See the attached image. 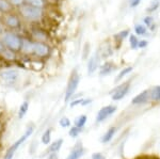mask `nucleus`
I'll return each instance as SVG.
<instances>
[{"instance_id": "14", "label": "nucleus", "mask_w": 160, "mask_h": 159, "mask_svg": "<svg viewBox=\"0 0 160 159\" xmlns=\"http://www.w3.org/2000/svg\"><path fill=\"white\" fill-rule=\"evenodd\" d=\"M149 101H151V90H144L137 96L133 97L132 101H131V104L140 106V105L148 104Z\"/></svg>"}, {"instance_id": "11", "label": "nucleus", "mask_w": 160, "mask_h": 159, "mask_svg": "<svg viewBox=\"0 0 160 159\" xmlns=\"http://www.w3.org/2000/svg\"><path fill=\"white\" fill-rule=\"evenodd\" d=\"M118 107L115 105H107V106H104L102 108H100L98 110L96 114V123L99 124V123L105 122L107 119H109L111 115H113L117 111Z\"/></svg>"}, {"instance_id": "42", "label": "nucleus", "mask_w": 160, "mask_h": 159, "mask_svg": "<svg viewBox=\"0 0 160 159\" xmlns=\"http://www.w3.org/2000/svg\"><path fill=\"white\" fill-rule=\"evenodd\" d=\"M1 130H2V125L0 124V132H1Z\"/></svg>"}, {"instance_id": "41", "label": "nucleus", "mask_w": 160, "mask_h": 159, "mask_svg": "<svg viewBox=\"0 0 160 159\" xmlns=\"http://www.w3.org/2000/svg\"><path fill=\"white\" fill-rule=\"evenodd\" d=\"M4 29H6V28H4V26H3V24H2L1 20H0V34H1V33L4 31Z\"/></svg>"}, {"instance_id": "23", "label": "nucleus", "mask_w": 160, "mask_h": 159, "mask_svg": "<svg viewBox=\"0 0 160 159\" xmlns=\"http://www.w3.org/2000/svg\"><path fill=\"white\" fill-rule=\"evenodd\" d=\"M133 30H135V34L137 37H144V35H148V27L143 24H137L135 27H133Z\"/></svg>"}, {"instance_id": "34", "label": "nucleus", "mask_w": 160, "mask_h": 159, "mask_svg": "<svg viewBox=\"0 0 160 159\" xmlns=\"http://www.w3.org/2000/svg\"><path fill=\"white\" fill-rule=\"evenodd\" d=\"M9 2L12 4V7H14L15 10L20 7L22 4H25V0H9Z\"/></svg>"}, {"instance_id": "10", "label": "nucleus", "mask_w": 160, "mask_h": 159, "mask_svg": "<svg viewBox=\"0 0 160 159\" xmlns=\"http://www.w3.org/2000/svg\"><path fill=\"white\" fill-rule=\"evenodd\" d=\"M102 62V57L99 55V51L97 50L95 53H93L89 57V59L87 60V71H88V75L91 76L95 73L96 71H98L100 63Z\"/></svg>"}, {"instance_id": "25", "label": "nucleus", "mask_w": 160, "mask_h": 159, "mask_svg": "<svg viewBox=\"0 0 160 159\" xmlns=\"http://www.w3.org/2000/svg\"><path fill=\"white\" fill-rule=\"evenodd\" d=\"M51 128H47L45 132H43L42 136H41V142L43 143L44 145H49L50 141H51Z\"/></svg>"}, {"instance_id": "19", "label": "nucleus", "mask_w": 160, "mask_h": 159, "mask_svg": "<svg viewBox=\"0 0 160 159\" xmlns=\"http://www.w3.org/2000/svg\"><path fill=\"white\" fill-rule=\"evenodd\" d=\"M15 11V9L12 7V4L9 2V0H0V15H6L8 13Z\"/></svg>"}, {"instance_id": "8", "label": "nucleus", "mask_w": 160, "mask_h": 159, "mask_svg": "<svg viewBox=\"0 0 160 159\" xmlns=\"http://www.w3.org/2000/svg\"><path fill=\"white\" fill-rule=\"evenodd\" d=\"M28 37L37 42H45L50 43L51 37L49 32L42 26H38V24H32L28 31Z\"/></svg>"}, {"instance_id": "37", "label": "nucleus", "mask_w": 160, "mask_h": 159, "mask_svg": "<svg viewBox=\"0 0 160 159\" xmlns=\"http://www.w3.org/2000/svg\"><path fill=\"white\" fill-rule=\"evenodd\" d=\"M91 159H106V156L102 153H93Z\"/></svg>"}, {"instance_id": "31", "label": "nucleus", "mask_w": 160, "mask_h": 159, "mask_svg": "<svg viewBox=\"0 0 160 159\" xmlns=\"http://www.w3.org/2000/svg\"><path fill=\"white\" fill-rule=\"evenodd\" d=\"M82 132V128L73 126L72 128H69L68 135H69V137H71V138H77L80 135V132Z\"/></svg>"}, {"instance_id": "6", "label": "nucleus", "mask_w": 160, "mask_h": 159, "mask_svg": "<svg viewBox=\"0 0 160 159\" xmlns=\"http://www.w3.org/2000/svg\"><path fill=\"white\" fill-rule=\"evenodd\" d=\"M34 129H35V126L33 124L28 125L27 128H26V130H25V132H24V135H22L20 138H18V139L15 141V142L13 143L11 147L8 148L2 159H13V157H14V155H15V153H16V151L18 150V148L22 147V143H24L25 141L27 140L28 138H29L30 136L33 134Z\"/></svg>"}, {"instance_id": "12", "label": "nucleus", "mask_w": 160, "mask_h": 159, "mask_svg": "<svg viewBox=\"0 0 160 159\" xmlns=\"http://www.w3.org/2000/svg\"><path fill=\"white\" fill-rule=\"evenodd\" d=\"M33 52V40L28 37L27 34H22V42L20 47L19 56L22 57H32Z\"/></svg>"}, {"instance_id": "15", "label": "nucleus", "mask_w": 160, "mask_h": 159, "mask_svg": "<svg viewBox=\"0 0 160 159\" xmlns=\"http://www.w3.org/2000/svg\"><path fill=\"white\" fill-rule=\"evenodd\" d=\"M0 58H1L2 60L7 61V62H15V61L19 60V53H16V52H14V51L6 48V49L1 52Z\"/></svg>"}, {"instance_id": "16", "label": "nucleus", "mask_w": 160, "mask_h": 159, "mask_svg": "<svg viewBox=\"0 0 160 159\" xmlns=\"http://www.w3.org/2000/svg\"><path fill=\"white\" fill-rule=\"evenodd\" d=\"M83 154H84V148L81 145V142H79L78 144L75 145L73 150L71 151V153L68 154L66 159H79L80 157H82Z\"/></svg>"}, {"instance_id": "29", "label": "nucleus", "mask_w": 160, "mask_h": 159, "mask_svg": "<svg viewBox=\"0 0 160 159\" xmlns=\"http://www.w3.org/2000/svg\"><path fill=\"white\" fill-rule=\"evenodd\" d=\"M151 99L154 102H160V84L151 90Z\"/></svg>"}, {"instance_id": "20", "label": "nucleus", "mask_w": 160, "mask_h": 159, "mask_svg": "<svg viewBox=\"0 0 160 159\" xmlns=\"http://www.w3.org/2000/svg\"><path fill=\"white\" fill-rule=\"evenodd\" d=\"M29 107H30V104L28 101H25L20 104L18 110H17V119L18 120H22L24 117L27 115L28 111H29Z\"/></svg>"}, {"instance_id": "40", "label": "nucleus", "mask_w": 160, "mask_h": 159, "mask_svg": "<svg viewBox=\"0 0 160 159\" xmlns=\"http://www.w3.org/2000/svg\"><path fill=\"white\" fill-rule=\"evenodd\" d=\"M4 49H6V47H4L3 43H2L1 38H0V55H1V52H2V51H3Z\"/></svg>"}, {"instance_id": "21", "label": "nucleus", "mask_w": 160, "mask_h": 159, "mask_svg": "<svg viewBox=\"0 0 160 159\" xmlns=\"http://www.w3.org/2000/svg\"><path fill=\"white\" fill-rule=\"evenodd\" d=\"M115 132H117V127H110L107 132L102 135V137L100 138V142L102 143H108L112 140V138L114 137Z\"/></svg>"}, {"instance_id": "18", "label": "nucleus", "mask_w": 160, "mask_h": 159, "mask_svg": "<svg viewBox=\"0 0 160 159\" xmlns=\"http://www.w3.org/2000/svg\"><path fill=\"white\" fill-rule=\"evenodd\" d=\"M130 34V30L129 29H124V30H121L120 32H117L115 34H113V41H114L117 44H122V42L126 40Z\"/></svg>"}, {"instance_id": "7", "label": "nucleus", "mask_w": 160, "mask_h": 159, "mask_svg": "<svg viewBox=\"0 0 160 159\" xmlns=\"http://www.w3.org/2000/svg\"><path fill=\"white\" fill-rule=\"evenodd\" d=\"M52 53V47L50 43L45 42H37L33 41V52L32 58H37L40 60H45L48 59Z\"/></svg>"}, {"instance_id": "24", "label": "nucleus", "mask_w": 160, "mask_h": 159, "mask_svg": "<svg viewBox=\"0 0 160 159\" xmlns=\"http://www.w3.org/2000/svg\"><path fill=\"white\" fill-rule=\"evenodd\" d=\"M26 4H29L32 7H42V9H46V6L48 3V0H25Z\"/></svg>"}, {"instance_id": "32", "label": "nucleus", "mask_w": 160, "mask_h": 159, "mask_svg": "<svg viewBox=\"0 0 160 159\" xmlns=\"http://www.w3.org/2000/svg\"><path fill=\"white\" fill-rule=\"evenodd\" d=\"M59 125H60L62 128H68V127L71 126V121H69L68 117H63L59 120Z\"/></svg>"}, {"instance_id": "5", "label": "nucleus", "mask_w": 160, "mask_h": 159, "mask_svg": "<svg viewBox=\"0 0 160 159\" xmlns=\"http://www.w3.org/2000/svg\"><path fill=\"white\" fill-rule=\"evenodd\" d=\"M80 83V74L78 72V67H75L72 71L71 75H69L68 84H66V89H65V93H64V102L68 104L69 101L72 99L76 91L78 89V86Z\"/></svg>"}, {"instance_id": "1", "label": "nucleus", "mask_w": 160, "mask_h": 159, "mask_svg": "<svg viewBox=\"0 0 160 159\" xmlns=\"http://www.w3.org/2000/svg\"><path fill=\"white\" fill-rule=\"evenodd\" d=\"M25 22L28 24H40L45 16V9L32 7L29 4H22L16 10Z\"/></svg>"}, {"instance_id": "9", "label": "nucleus", "mask_w": 160, "mask_h": 159, "mask_svg": "<svg viewBox=\"0 0 160 159\" xmlns=\"http://www.w3.org/2000/svg\"><path fill=\"white\" fill-rule=\"evenodd\" d=\"M130 84H131V81L127 80V81H125V82H123L122 84H118L112 92H110V95H111L112 101H114V102L122 101L124 97L129 93Z\"/></svg>"}, {"instance_id": "17", "label": "nucleus", "mask_w": 160, "mask_h": 159, "mask_svg": "<svg viewBox=\"0 0 160 159\" xmlns=\"http://www.w3.org/2000/svg\"><path fill=\"white\" fill-rule=\"evenodd\" d=\"M64 140L60 138V139H57L56 141L51 142V144L48 145L47 151L45 152V155H49V154H53V153H58L59 151L61 150L62 144H63Z\"/></svg>"}, {"instance_id": "39", "label": "nucleus", "mask_w": 160, "mask_h": 159, "mask_svg": "<svg viewBox=\"0 0 160 159\" xmlns=\"http://www.w3.org/2000/svg\"><path fill=\"white\" fill-rule=\"evenodd\" d=\"M92 102V99L91 98H83L81 102V104H80V106L82 107H86V106H89L90 104Z\"/></svg>"}, {"instance_id": "2", "label": "nucleus", "mask_w": 160, "mask_h": 159, "mask_svg": "<svg viewBox=\"0 0 160 159\" xmlns=\"http://www.w3.org/2000/svg\"><path fill=\"white\" fill-rule=\"evenodd\" d=\"M0 38H1L2 43H3L6 48L14 51L16 53L20 52V47H22V33L4 29V31L0 34Z\"/></svg>"}, {"instance_id": "27", "label": "nucleus", "mask_w": 160, "mask_h": 159, "mask_svg": "<svg viewBox=\"0 0 160 159\" xmlns=\"http://www.w3.org/2000/svg\"><path fill=\"white\" fill-rule=\"evenodd\" d=\"M88 122V117L86 114H80L79 117H77L74 121V125L76 127H79V128H83L84 125L87 124Z\"/></svg>"}, {"instance_id": "26", "label": "nucleus", "mask_w": 160, "mask_h": 159, "mask_svg": "<svg viewBox=\"0 0 160 159\" xmlns=\"http://www.w3.org/2000/svg\"><path fill=\"white\" fill-rule=\"evenodd\" d=\"M139 38L135 34V33H130L129 37H128V43H129V46L132 50H137L139 49Z\"/></svg>"}, {"instance_id": "38", "label": "nucleus", "mask_w": 160, "mask_h": 159, "mask_svg": "<svg viewBox=\"0 0 160 159\" xmlns=\"http://www.w3.org/2000/svg\"><path fill=\"white\" fill-rule=\"evenodd\" d=\"M148 41H146V40H140V41H139V46H138V47L140 48V49H143V48L148 47Z\"/></svg>"}, {"instance_id": "3", "label": "nucleus", "mask_w": 160, "mask_h": 159, "mask_svg": "<svg viewBox=\"0 0 160 159\" xmlns=\"http://www.w3.org/2000/svg\"><path fill=\"white\" fill-rule=\"evenodd\" d=\"M1 22L3 24L4 28L8 30H11V31H15L18 33H22L24 31L25 22L22 20V18L20 17V15L17 13L16 10L3 15Z\"/></svg>"}, {"instance_id": "28", "label": "nucleus", "mask_w": 160, "mask_h": 159, "mask_svg": "<svg viewBox=\"0 0 160 159\" xmlns=\"http://www.w3.org/2000/svg\"><path fill=\"white\" fill-rule=\"evenodd\" d=\"M143 22H144V25L148 27V29H149L151 31H154V30L156 29V24H155V22H154V17L151 16V15L144 17Z\"/></svg>"}, {"instance_id": "33", "label": "nucleus", "mask_w": 160, "mask_h": 159, "mask_svg": "<svg viewBox=\"0 0 160 159\" xmlns=\"http://www.w3.org/2000/svg\"><path fill=\"white\" fill-rule=\"evenodd\" d=\"M159 1H155V0H153V2H152V4L149 6L148 9H146V12L148 13H153L155 11H157V9L159 7Z\"/></svg>"}, {"instance_id": "22", "label": "nucleus", "mask_w": 160, "mask_h": 159, "mask_svg": "<svg viewBox=\"0 0 160 159\" xmlns=\"http://www.w3.org/2000/svg\"><path fill=\"white\" fill-rule=\"evenodd\" d=\"M132 71H133V67H132V66H126V67L122 68V70L120 71V73L118 74V76L115 77V79H114V82H115V83L120 82V81L122 80L123 78H125L126 76H128V75H129V74H130Z\"/></svg>"}, {"instance_id": "30", "label": "nucleus", "mask_w": 160, "mask_h": 159, "mask_svg": "<svg viewBox=\"0 0 160 159\" xmlns=\"http://www.w3.org/2000/svg\"><path fill=\"white\" fill-rule=\"evenodd\" d=\"M90 51H91V46H90L89 43H86L84 46H83V49H82V53H81V59L83 61H86V60L89 59Z\"/></svg>"}, {"instance_id": "36", "label": "nucleus", "mask_w": 160, "mask_h": 159, "mask_svg": "<svg viewBox=\"0 0 160 159\" xmlns=\"http://www.w3.org/2000/svg\"><path fill=\"white\" fill-rule=\"evenodd\" d=\"M142 0H128V3H129V7L131 9H135L141 3Z\"/></svg>"}, {"instance_id": "4", "label": "nucleus", "mask_w": 160, "mask_h": 159, "mask_svg": "<svg viewBox=\"0 0 160 159\" xmlns=\"http://www.w3.org/2000/svg\"><path fill=\"white\" fill-rule=\"evenodd\" d=\"M20 78H22V73L16 67H7L0 70V83L3 84L4 87L8 88L15 87L18 84Z\"/></svg>"}, {"instance_id": "43", "label": "nucleus", "mask_w": 160, "mask_h": 159, "mask_svg": "<svg viewBox=\"0 0 160 159\" xmlns=\"http://www.w3.org/2000/svg\"><path fill=\"white\" fill-rule=\"evenodd\" d=\"M155 1H160V0H155Z\"/></svg>"}, {"instance_id": "13", "label": "nucleus", "mask_w": 160, "mask_h": 159, "mask_svg": "<svg viewBox=\"0 0 160 159\" xmlns=\"http://www.w3.org/2000/svg\"><path fill=\"white\" fill-rule=\"evenodd\" d=\"M117 64L111 60H106L102 64H100L99 68H98V75L99 77H106L109 76L113 72L117 71Z\"/></svg>"}, {"instance_id": "35", "label": "nucleus", "mask_w": 160, "mask_h": 159, "mask_svg": "<svg viewBox=\"0 0 160 159\" xmlns=\"http://www.w3.org/2000/svg\"><path fill=\"white\" fill-rule=\"evenodd\" d=\"M82 97H78V98H74L72 102H69V107H72V108H74V107H76V106H80V104H81V102H82Z\"/></svg>"}]
</instances>
